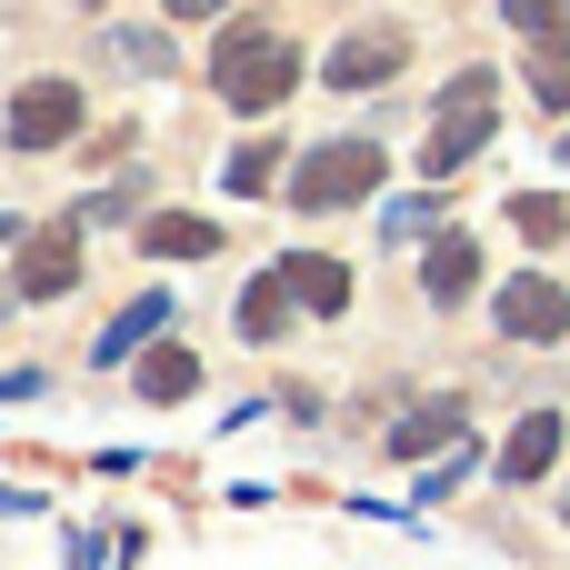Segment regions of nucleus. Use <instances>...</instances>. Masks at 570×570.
<instances>
[{
  "label": "nucleus",
  "mask_w": 570,
  "mask_h": 570,
  "mask_svg": "<svg viewBox=\"0 0 570 570\" xmlns=\"http://www.w3.org/2000/svg\"><path fill=\"white\" fill-rule=\"evenodd\" d=\"M291 80H301V50H291L281 30H230V40L210 50V90H220L230 110H281Z\"/></svg>",
  "instance_id": "nucleus-1"
},
{
  "label": "nucleus",
  "mask_w": 570,
  "mask_h": 570,
  "mask_svg": "<svg viewBox=\"0 0 570 570\" xmlns=\"http://www.w3.org/2000/svg\"><path fill=\"white\" fill-rule=\"evenodd\" d=\"M381 180H391V150L361 140V130H341V140H321V150L291 170V210H361Z\"/></svg>",
  "instance_id": "nucleus-2"
},
{
  "label": "nucleus",
  "mask_w": 570,
  "mask_h": 570,
  "mask_svg": "<svg viewBox=\"0 0 570 570\" xmlns=\"http://www.w3.org/2000/svg\"><path fill=\"white\" fill-rule=\"evenodd\" d=\"M491 130H501V90H491V70H461V80L441 90V120H431V140H421V170L451 180Z\"/></svg>",
  "instance_id": "nucleus-3"
},
{
  "label": "nucleus",
  "mask_w": 570,
  "mask_h": 570,
  "mask_svg": "<svg viewBox=\"0 0 570 570\" xmlns=\"http://www.w3.org/2000/svg\"><path fill=\"white\" fill-rule=\"evenodd\" d=\"M0 130H10V150H60L80 130V90L70 80H20L10 110H0Z\"/></svg>",
  "instance_id": "nucleus-4"
},
{
  "label": "nucleus",
  "mask_w": 570,
  "mask_h": 570,
  "mask_svg": "<svg viewBox=\"0 0 570 570\" xmlns=\"http://www.w3.org/2000/svg\"><path fill=\"white\" fill-rule=\"evenodd\" d=\"M401 60H411V30L401 20H361L331 60H321V80H341V90H371V80H401Z\"/></svg>",
  "instance_id": "nucleus-5"
},
{
  "label": "nucleus",
  "mask_w": 570,
  "mask_h": 570,
  "mask_svg": "<svg viewBox=\"0 0 570 570\" xmlns=\"http://www.w3.org/2000/svg\"><path fill=\"white\" fill-rule=\"evenodd\" d=\"M20 301H60V291H80V230L70 220H50V230H20V281H10Z\"/></svg>",
  "instance_id": "nucleus-6"
},
{
  "label": "nucleus",
  "mask_w": 570,
  "mask_h": 570,
  "mask_svg": "<svg viewBox=\"0 0 570 570\" xmlns=\"http://www.w3.org/2000/svg\"><path fill=\"white\" fill-rule=\"evenodd\" d=\"M491 311H501V341H561L570 331V291L551 281V271H521Z\"/></svg>",
  "instance_id": "nucleus-7"
},
{
  "label": "nucleus",
  "mask_w": 570,
  "mask_h": 570,
  "mask_svg": "<svg viewBox=\"0 0 570 570\" xmlns=\"http://www.w3.org/2000/svg\"><path fill=\"white\" fill-rule=\"evenodd\" d=\"M421 291H431L441 311H461V301L481 291V240L441 220V230H431V250H421Z\"/></svg>",
  "instance_id": "nucleus-8"
},
{
  "label": "nucleus",
  "mask_w": 570,
  "mask_h": 570,
  "mask_svg": "<svg viewBox=\"0 0 570 570\" xmlns=\"http://www.w3.org/2000/svg\"><path fill=\"white\" fill-rule=\"evenodd\" d=\"M471 431V401L461 391H441V401H411L401 421H391V461H431L441 441H461Z\"/></svg>",
  "instance_id": "nucleus-9"
},
{
  "label": "nucleus",
  "mask_w": 570,
  "mask_h": 570,
  "mask_svg": "<svg viewBox=\"0 0 570 570\" xmlns=\"http://www.w3.org/2000/svg\"><path fill=\"white\" fill-rule=\"evenodd\" d=\"M281 281H291V301H301L311 321H341V311H351V271H341L331 250H301V261H281Z\"/></svg>",
  "instance_id": "nucleus-10"
},
{
  "label": "nucleus",
  "mask_w": 570,
  "mask_h": 570,
  "mask_svg": "<svg viewBox=\"0 0 570 570\" xmlns=\"http://www.w3.org/2000/svg\"><path fill=\"white\" fill-rule=\"evenodd\" d=\"M140 250H150V261H210V250H220V220H200V210H150V220H140Z\"/></svg>",
  "instance_id": "nucleus-11"
},
{
  "label": "nucleus",
  "mask_w": 570,
  "mask_h": 570,
  "mask_svg": "<svg viewBox=\"0 0 570 570\" xmlns=\"http://www.w3.org/2000/svg\"><path fill=\"white\" fill-rule=\"evenodd\" d=\"M551 461H561V411H531L511 431V451H501V481H541Z\"/></svg>",
  "instance_id": "nucleus-12"
},
{
  "label": "nucleus",
  "mask_w": 570,
  "mask_h": 570,
  "mask_svg": "<svg viewBox=\"0 0 570 570\" xmlns=\"http://www.w3.org/2000/svg\"><path fill=\"white\" fill-rule=\"evenodd\" d=\"M291 311H301V301H291V281L271 271V281L240 301V331H250V341H281V331H291Z\"/></svg>",
  "instance_id": "nucleus-13"
},
{
  "label": "nucleus",
  "mask_w": 570,
  "mask_h": 570,
  "mask_svg": "<svg viewBox=\"0 0 570 570\" xmlns=\"http://www.w3.org/2000/svg\"><path fill=\"white\" fill-rule=\"evenodd\" d=\"M140 391H150V401H190V391H200V361H190V351H170V341H160V351H150V361H140Z\"/></svg>",
  "instance_id": "nucleus-14"
},
{
  "label": "nucleus",
  "mask_w": 570,
  "mask_h": 570,
  "mask_svg": "<svg viewBox=\"0 0 570 570\" xmlns=\"http://www.w3.org/2000/svg\"><path fill=\"white\" fill-rule=\"evenodd\" d=\"M531 90H541V110H570V30L531 50Z\"/></svg>",
  "instance_id": "nucleus-15"
},
{
  "label": "nucleus",
  "mask_w": 570,
  "mask_h": 570,
  "mask_svg": "<svg viewBox=\"0 0 570 570\" xmlns=\"http://www.w3.org/2000/svg\"><path fill=\"white\" fill-rule=\"evenodd\" d=\"M160 321H170V301H160V291H150V301H140V311H120V321H110V331H100V361H120V351H140V341H150V331H160Z\"/></svg>",
  "instance_id": "nucleus-16"
},
{
  "label": "nucleus",
  "mask_w": 570,
  "mask_h": 570,
  "mask_svg": "<svg viewBox=\"0 0 570 570\" xmlns=\"http://www.w3.org/2000/svg\"><path fill=\"white\" fill-rule=\"evenodd\" d=\"M511 220H521V240H561V230H570V210L551 200V190H521V200H511Z\"/></svg>",
  "instance_id": "nucleus-17"
},
{
  "label": "nucleus",
  "mask_w": 570,
  "mask_h": 570,
  "mask_svg": "<svg viewBox=\"0 0 570 570\" xmlns=\"http://www.w3.org/2000/svg\"><path fill=\"white\" fill-rule=\"evenodd\" d=\"M501 20L531 30V40H561V30H570V0H501Z\"/></svg>",
  "instance_id": "nucleus-18"
},
{
  "label": "nucleus",
  "mask_w": 570,
  "mask_h": 570,
  "mask_svg": "<svg viewBox=\"0 0 570 570\" xmlns=\"http://www.w3.org/2000/svg\"><path fill=\"white\" fill-rule=\"evenodd\" d=\"M271 170H281V140H240L230 150V190H271Z\"/></svg>",
  "instance_id": "nucleus-19"
},
{
  "label": "nucleus",
  "mask_w": 570,
  "mask_h": 570,
  "mask_svg": "<svg viewBox=\"0 0 570 570\" xmlns=\"http://www.w3.org/2000/svg\"><path fill=\"white\" fill-rule=\"evenodd\" d=\"M441 230V200H391L381 210V240H431Z\"/></svg>",
  "instance_id": "nucleus-20"
},
{
  "label": "nucleus",
  "mask_w": 570,
  "mask_h": 570,
  "mask_svg": "<svg viewBox=\"0 0 570 570\" xmlns=\"http://www.w3.org/2000/svg\"><path fill=\"white\" fill-rule=\"evenodd\" d=\"M160 10H180V20H210V10H230V0H160Z\"/></svg>",
  "instance_id": "nucleus-21"
},
{
  "label": "nucleus",
  "mask_w": 570,
  "mask_h": 570,
  "mask_svg": "<svg viewBox=\"0 0 570 570\" xmlns=\"http://www.w3.org/2000/svg\"><path fill=\"white\" fill-rule=\"evenodd\" d=\"M561 160H570V140H561Z\"/></svg>",
  "instance_id": "nucleus-22"
}]
</instances>
